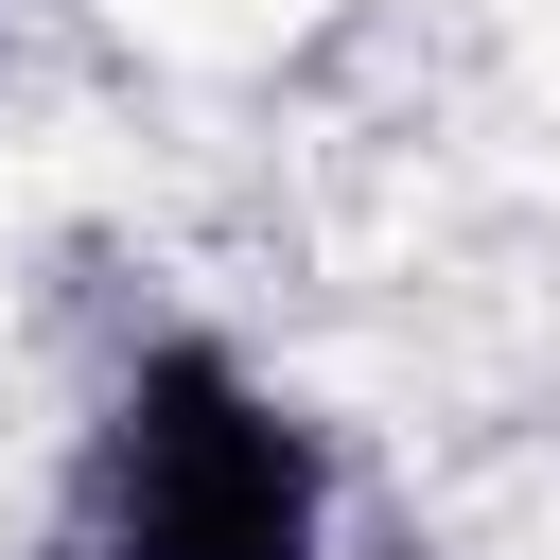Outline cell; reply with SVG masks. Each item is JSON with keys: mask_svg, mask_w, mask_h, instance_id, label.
<instances>
[{"mask_svg": "<svg viewBox=\"0 0 560 560\" xmlns=\"http://www.w3.org/2000/svg\"><path fill=\"white\" fill-rule=\"evenodd\" d=\"M315 438L280 385H245L210 332L140 350L88 420V472L52 508V560H315Z\"/></svg>", "mask_w": 560, "mask_h": 560, "instance_id": "1", "label": "cell"}]
</instances>
